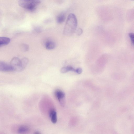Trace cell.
I'll return each instance as SVG.
<instances>
[{
	"instance_id": "1",
	"label": "cell",
	"mask_w": 134,
	"mask_h": 134,
	"mask_svg": "<svg viewBox=\"0 0 134 134\" xmlns=\"http://www.w3.org/2000/svg\"><path fill=\"white\" fill-rule=\"evenodd\" d=\"M77 25V20L76 16L73 14H70L64 26V34L66 36L72 35L75 31Z\"/></svg>"
},
{
	"instance_id": "3",
	"label": "cell",
	"mask_w": 134,
	"mask_h": 134,
	"mask_svg": "<svg viewBox=\"0 0 134 134\" xmlns=\"http://www.w3.org/2000/svg\"><path fill=\"white\" fill-rule=\"evenodd\" d=\"M10 65L14 71H21L23 70L21 64V59L17 57H14L11 60Z\"/></svg>"
},
{
	"instance_id": "9",
	"label": "cell",
	"mask_w": 134,
	"mask_h": 134,
	"mask_svg": "<svg viewBox=\"0 0 134 134\" xmlns=\"http://www.w3.org/2000/svg\"><path fill=\"white\" fill-rule=\"evenodd\" d=\"M45 46L46 48L48 50H52L55 47V43L52 41H47L45 43Z\"/></svg>"
},
{
	"instance_id": "2",
	"label": "cell",
	"mask_w": 134,
	"mask_h": 134,
	"mask_svg": "<svg viewBox=\"0 0 134 134\" xmlns=\"http://www.w3.org/2000/svg\"><path fill=\"white\" fill-rule=\"evenodd\" d=\"M38 0H20L18 2L19 5L22 8L30 11L34 10L40 3Z\"/></svg>"
},
{
	"instance_id": "8",
	"label": "cell",
	"mask_w": 134,
	"mask_h": 134,
	"mask_svg": "<svg viewBox=\"0 0 134 134\" xmlns=\"http://www.w3.org/2000/svg\"><path fill=\"white\" fill-rule=\"evenodd\" d=\"M10 42V39L5 37H0V46L7 45Z\"/></svg>"
},
{
	"instance_id": "10",
	"label": "cell",
	"mask_w": 134,
	"mask_h": 134,
	"mask_svg": "<svg viewBox=\"0 0 134 134\" xmlns=\"http://www.w3.org/2000/svg\"><path fill=\"white\" fill-rule=\"evenodd\" d=\"M65 15L64 13H62L58 15L56 19V21L58 23L60 24L63 23L65 20Z\"/></svg>"
},
{
	"instance_id": "6",
	"label": "cell",
	"mask_w": 134,
	"mask_h": 134,
	"mask_svg": "<svg viewBox=\"0 0 134 134\" xmlns=\"http://www.w3.org/2000/svg\"><path fill=\"white\" fill-rule=\"evenodd\" d=\"M29 131V129L28 127L25 125H22L18 128V132L19 134H26Z\"/></svg>"
},
{
	"instance_id": "14",
	"label": "cell",
	"mask_w": 134,
	"mask_h": 134,
	"mask_svg": "<svg viewBox=\"0 0 134 134\" xmlns=\"http://www.w3.org/2000/svg\"><path fill=\"white\" fill-rule=\"evenodd\" d=\"M129 36L130 37L132 44L133 45L134 44V35L133 33H130L129 34Z\"/></svg>"
},
{
	"instance_id": "18",
	"label": "cell",
	"mask_w": 134,
	"mask_h": 134,
	"mask_svg": "<svg viewBox=\"0 0 134 134\" xmlns=\"http://www.w3.org/2000/svg\"><path fill=\"white\" fill-rule=\"evenodd\" d=\"M34 134H41L40 133L38 132H35Z\"/></svg>"
},
{
	"instance_id": "4",
	"label": "cell",
	"mask_w": 134,
	"mask_h": 134,
	"mask_svg": "<svg viewBox=\"0 0 134 134\" xmlns=\"http://www.w3.org/2000/svg\"><path fill=\"white\" fill-rule=\"evenodd\" d=\"M55 94L60 105L62 107H64L65 104V93L60 90H57L55 92Z\"/></svg>"
},
{
	"instance_id": "5",
	"label": "cell",
	"mask_w": 134,
	"mask_h": 134,
	"mask_svg": "<svg viewBox=\"0 0 134 134\" xmlns=\"http://www.w3.org/2000/svg\"><path fill=\"white\" fill-rule=\"evenodd\" d=\"M13 71V69L10 64L0 61V71L10 72Z\"/></svg>"
},
{
	"instance_id": "13",
	"label": "cell",
	"mask_w": 134,
	"mask_h": 134,
	"mask_svg": "<svg viewBox=\"0 0 134 134\" xmlns=\"http://www.w3.org/2000/svg\"><path fill=\"white\" fill-rule=\"evenodd\" d=\"M21 49L23 51L26 52L29 50V47L28 45L26 44H22L21 46Z\"/></svg>"
},
{
	"instance_id": "11",
	"label": "cell",
	"mask_w": 134,
	"mask_h": 134,
	"mask_svg": "<svg viewBox=\"0 0 134 134\" xmlns=\"http://www.w3.org/2000/svg\"><path fill=\"white\" fill-rule=\"evenodd\" d=\"M69 71L75 72V70L71 66H67L62 68L60 70V72L62 73H65Z\"/></svg>"
},
{
	"instance_id": "16",
	"label": "cell",
	"mask_w": 134,
	"mask_h": 134,
	"mask_svg": "<svg viewBox=\"0 0 134 134\" xmlns=\"http://www.w3.org/2000/svg\"><path fill=\"white\" fill-rule=\"evenodd\" d=\"M82 71V69L81 68H78L75 70V72L78 74H81Z\"/></svg>"
},
{
	"instance_id": "15",
	"label": "cell",
	"mask_w": 134,
	"mask_h": 134,
	"mask_svg": "<svg viewBox=\"0 0 134 134\" xmlns=\"http://www.w3.org/2000/svg\"><path fill=\"white\" fill-rule=\"evenodd\" d=\"M83 32V31L81 28H79L76 31V33L77 35L80 36Z\"/></svg>"
},
{
	"instance_id": "12",
	"label": "cell",
	"mask_w": 134,
	"mask_h": 134,
	"mask_svg": "<svg viewBox=\"0 0 134 134\" xmlns=\"http://www.w3.org/2000/svg\"><path fill=\"white\" fill-rule=\"evenodd\" d=\"M21 62L22 68L23 70L28 63V59L26 58H24L21 59Z\"/></svg>"
},
{
	"instance_id": "7",
	"label": "cell",
	"mask_w": 134,
	"mask_h": 134,
	"mask_svg": "<svg viewBox=\"0 0 134 134\" xmlns=\"http://www.w3.org/2000/svg\"><path fill=\"white\" fill-rule=\"evenodd\" d=\"M49 116L53 124H55L57 121V113L54 109L50 110L49 112Z\"/></svg>"
},
{
	"instance_id": "17",
	"label": "cell",
	"mask_w": 134,
	"mask_h": 134,
	"mask_svg": "<svg viewBox=\"0 0 134 134\" xmlns=\"http://www.w3.org/2000/svg\"><path fill=\"white\" fill-rule=\"evenodd\" d=\"M35 30L36 32L38 33L40 32L41 31V29L39 27L36 28Z\"/></svg>"
}]
</instances>
